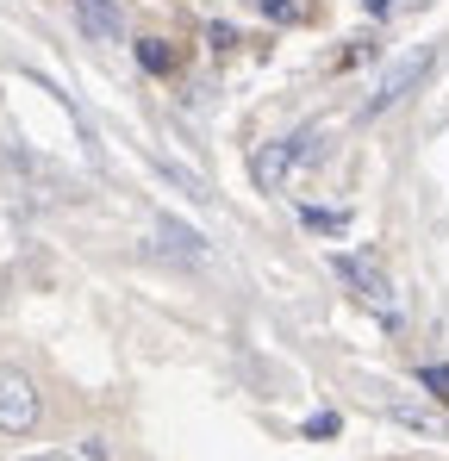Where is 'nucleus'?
<instances>
[{
    "instance_id": "obj_1",
    "label": "nucleus",
    "mask_w": 449,
    "mask_h": 461,
    "mask_svg": "<svg viewBox=\"0 0 449 461\" xmlns=\"http://www.w3.org/2000/svg\"><path fill=\"white\" fill-rule=\"evenodd\" d=\"M32 424H38V386L25 381L19 368H0V430L25 437Z\"/></svg>"
},
{
    "instance_id": "obj_2",
    "label": "nucleus",
    "mask_w": 449,
    "mask_h": 461,
    "mask_svg": "<svg viewBox=\"0 0 449 461\" xmlns=\"http://www.w3.org/2000/svg\"><path fill=\"white\" fill-rule=\"evenodd\" d=\"M337 275L362 294V300H374L380 306V318H399V306H393V287H387V275L374 268V262H362V256H337Z\"/></svg>"
},
{
    "instance_id": "obj_3",
    "label": "nucleus",
    "mask_w": 449,
    "mask_h": 461,
    "mask_svg": "<svg viewBox=\"0 0 449 461\" xmlns=\"http://www.w3.org/2000/svg\"><path fill=\"white\" fill-rule=\"evenodd\" d=\"M425 63H431V57H425V50H418V57H412V63H406V69H393V76L380 81V94H374V100H369V119H374V113H387V106H393V100H399V94H406V87H412V81L425 76Z\"/></svg>"
},
{
    "instance_id": "obj_4",
    "label": "nucleus",
    "mask_w": 449,
    "mask_h": 461,
    "mask_svg": "<svg viewBox=\"0 0 449 461\" xmlns=\"http://www.w3.org/2000/svg\"><path fill=\"white\" fill-rule=\"evenodd\" d=\"M81 25H87L100 44H113V38H119V13H113V0H81Z\"/></svg>"
},
{
    "instance_id": "obj_5",
    "label": "nucleus",
    "mask_w": 449,
    "mask_h": 461,
    "mask_svg": "<svg viewBox=\"0 0 449 461\" xmlns=\"http://www.w3.org/2000/svg\"><path fill=\"white\" fill-rule=\"evenodd\" d=\"M156 237H162V249H175V256H200V230H188L181 219H162Z\"/></svg>"
},
{
    "instance_id": "obj_6",
    "label": "nucleus",
    "mask_w": 449,
    "mask_h": 461,
    "mask_svg": "<svg viewBox=\"0 0 449 461\" xmlns=\"http://www.w3.org/2000/svg\"><path fill=\"white\" fill-rule=\"evenodd\" d=\"M288 162H294V144H269V150L256 156V181H281Z\"/></svg>"
},
{
    "instance_id": "obj_7",
    "label": "nucleus",
    "mask_w": 449,
    "mask_h": 461,
    "mask_svg": "<svg viewBox=\"0 0 449 461\" xmlns=\"http://www.w3.org/2000/svg\"><path fill=\"white\" fill-rule=\"evenodd\" d=\"M138 63H144L150 76H162V69H175V50H169L162 38H144V44H138Z\"/></svg>"
},
{
    "instance_id": "obj_8",
    "label": "nucleus",
    "mask_w": 449,
    "mask_h": 461,
    "mask_svg": "<svg viewBox=\"0 0 449 461\" xmlns=\"http://www.w3.org/2000/svg\"><path fill=\"white\" fill-rule=\"evenodd\" d=\"M344 424H337V411H318V418H306V437H337Z\"/></svg>"
},
{
    "instance_id": "obj_9",
    "label": "nucleus",
    "mask_w": 449,
    "mask_h": 461,
    "mask_svg": "<svg viewBox=\"0 0 449 461\" xmlns=\"http://www.w3.org/2000/svg\"><path fill=\"white\" fill-rule=\"evenodd\" d=\"M306 225H318V230H344V212H318V206H306Z\"/></svg>"
},
{
    "instance_id": "obj_10",
    "label": "nucleus",
    "mask_w": 449,
    "mask_h": 461,
    "mask_svg": "<svg viewBox=\"0 0 449 461\" xmlns=\"http://www.w3.org/2000/svg\"><path fill=\"white\" fill-rule=\"evenodd\" d=\"M425 386H431L437 399H449V368H425Z\"/></svg>"
},
{
    "instance_id": "obj_11",
    "label": "nucleus",
    "mask_w": 449,
    "mask_h": 461,
    "mask_svg": "<svg viewBox=\"0 0 449 461\" xmlns=\"http://www.w3.org/2000/svg\"><path fill=\"white\" fill-rule=\"evenodd\" d=\"M262 13H275V19H294V0H262Z\"/></svg>"
},
{
    "instance_id": "obj_12",
    "label": "nucleus",
    "mask_w": 449,
    "mask_h": 461,
    "mask_svg": "<svg viewBox=\"0 0 449 461\" xmlns=\"http://www.w3.org/2000/svg\"><path fill=\"white\" fill-rule=\"evenodd\" d=\"M25 461H75V456H25Z\"/></svg>"
},
{
    "instance_id": "obj_13",
    "label": "nucleus",
    "mask_w": 449,
    "mask_h": 461,
    "mask_svg": "<svg viewBox=\"0 0 449 461\" xmlns=\"http://www.w3.org/2000/svg\"><path fill=\"white\" fill-rule=\"evenodd\" d=\"M387 6H393V0H369V13H387Z\"/></svg>"
}]
</instances>
